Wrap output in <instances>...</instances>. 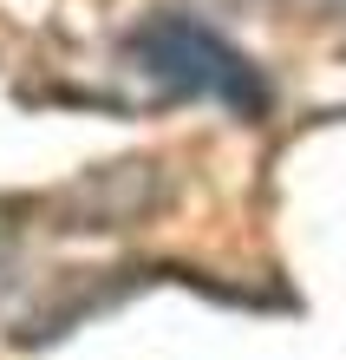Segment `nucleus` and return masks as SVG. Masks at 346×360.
<instances>
[{
  "label": "nucleus",
  "mask_w": 346,
  "mask_h": 360,
  "mask_svg": "<svg viewBox=\"0 0 346 360\" xmlns=\"http://www.w3.org/2000/svg\"><path fill=\"white\" fill-rule=\"evenodd\" d=\"M138 53L150 59V72L177 79L183 92H203L215 105H235V112H262V79L242 53H229L215 33L189 27V20H157V27L138 33Z\"/></svg>",
  "instance_id": "1"
}]
</instances>
